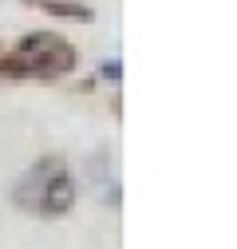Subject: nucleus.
<instances>
[{"label": "nucleus", "instance_id": "4", "mask_svg": "<svg viewBox=\"0 0 237 249\" xmlns=\"http://www.w3.org/2000/svg\"><path fill=\"white\" fill-rule=\"evenodd\" d=\"M24 4L28 8H40L48 16H59V20H83V24L95 20V8L83 4V0H24Z\"/></svg>", "mask_w": 237, "mask_h": 249}, {"label": "nucleus", "instance_id": "5", "mask_svg": "<svg viewBox=\"0 0 237 249\" xmlns=\"http://www.w3.org/2000/svg\"><path fill=\"white\" fill-rule=\"evenodd\" d=\"M99 75H103V79H111V83H118V79H123V64H118V59L111 55V59H103V68H99Z\"/></svg>", "mask_w": 237, "mask_h": 249}, {"label": "nucleus", "instance_id": "1", "mask_svg": "<svg viewBox=\"0 0 237 249\" xmlns=\"http://www.w3.org/2000/svg\"><path fill=\"white\" fill-rule=\"evenodd\" d=\"M79 52L59 32H28L0 59V79H59L75 71Z\"/></svg>", "mask_w": 237, "mask_h": 249}, {"label": "nucleus", "instance_id": "3", "mask_svg": "<svg viewBox=\"0 0 237 249\" xmlns=\"http://www.w3.org/2000/svg\"><path fill=\"white\" fill-rule=\"evenodd\" d=\"M75 198H79V186H75V178H71V170L64 166V170H55L51 174V182L44 186V194H40V217H64L71 206H75Z\"/></svg>", "mask_w": 237, "mask_h": 249}, {"label": "nucleus", "instance_id": "2", "mask_svg": "<svg viewBox=\"0 0 237 249\" xmlns=\"http://www.w3.org/2000/svg\"><path fill=\"white\" fill-rule=\"evenodd\" d=\"M64 166H68V162L59 159V154H44L40 162H32V166L20 174L16 190H12L16 206H20V210H28V213H36V210H40V194H44V186L51 182V174H55V170H64Z\"/></svg>", "mask_w": 237, "mask_h": 249}]
</instances>
